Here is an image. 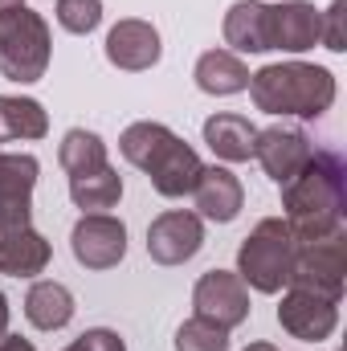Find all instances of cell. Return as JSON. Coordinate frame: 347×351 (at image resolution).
<instances>
[{"label": "cell", "instance_id": "cell-1", "mask_svg": "<svg viewBox=\"0 0 347 351\" xmlns=\"http://www.w3.org/2000/svg\"><path fill=\"white\" fill-rule=\"evenodd\" d=\"M344 156L315 147L307 168L282 184L286 225L298 241H319L344 229Z\"/></svg>", "mask_w": 347, "mask_h": 351}, {"label": "cell", "instance_id": "cell-2", "mask_svg": "<svg viewBox=\"0 0 347 351\" xmlns=\"http://www.w3.org/2000/svg\"><path fill=\"white\" fill-rule=\"evenodd\" d=\"M119 152H123V160L127 164H135L139 172H147L152 180V188L160 192V196H192V188H196V176H200V156L176 135L172 127H164V123H152V119H143V123H131L123 135H119Z\"/></svg>", "mask_w": 347, "mask_h": 351}, {"label": "cell", "instance_id": "cell-3", "mask_svg": "<svg viewBox=\"0 0 347 351\" xmlns=\"http://www.w3.org/2000/svg\"><path fill=\"white\" fill-rule=\"evenodd\" d=\"M250 98L254 106L278 119H319L335 102V74L327 66L311 62H274L250 74Z\"/></svg>", "mask_w": 347, "mask_h": 351}, {"label": "cell", "instance_id": "cell-4", "mask_svg": "<svg viewBox=\"0 0 347 351\" xmlns=\"http://www.w3.org/2000/svg\"><path fill=\"white\" fill-rule=\"evenodd\" d=\"M49 25L25 0H0V74L8 82L33 86L49 70Z\"/></svg>", "mask_w": 347, "mask_h": 351}, {"label": "cell", "instance_id": "cell-5", "mask_svg": "<svg viewBox=\"0 0 347 351\" xmlns=\"http://www.w3.org/2000/svg\"><path fill=\"white\" fill-rule=\"evenodd\" d=\"M294 250L298 237L290 233V225L282 217H265L250 229V237L237 250V278L258 294H278L282 286H290Z\"/></svg>", "mask_w": 347, "mask_h": 351}, {"label": "cell", "instance_id": "cell-6", "mask_svg": "<svg viewBox=\"0 0 347 351\" xmlns=\"http://www.w3.org/2000/svg\"><path fill=\"white\" fill-rule=\"evenodd\" d=\"M344 274H347V233H331L319 241H298L294 265H290V290H307L319 298L339 302L344 298Z\"/></svg>", "mask_w": 347, "mask_h": 351}, {"label": "cell", "instance_id": "cell-7", "mask_svg": "<svg viewBox=\"0 0 347 351\" xmlns=\"http://www.w3.org/2000/svg\"><path fill=\"white\" fill-rule=\"evenodd\" d=\"M192 306L200 319L233 331L250 319V286L237 278V269H208L192 286Z\"/></svg>", "mask_w": 347, "mask_h": 351}, {"label": "cell", "instance_id": "cell-8", "mask_svg": "<svg viewBox=\"0 0 347 351\" xmlns=\"http://www.w3.org/2000/svg\"><path fill=\"white\" fill-rule=\"evenodd\" d=\"M70 254L86 269H110L127 258V225L110 213H82L70 229Z\"/></svg>", "mask_w": 347, "mask_h": 351}, {"label": "cell", "instance_id": "cell-9", "mask_svg": "<svg viewBox=\"0 0 347 351\" xmlns=\"http://www.w3.org/2000/svg\"><path fill=\"white\" fill-rule=\"evenodd\" d=\"M311 156H315V139H311L302 127L274 123V127L258 131V139H254V160H258L261 172L270 176L278 188H282L290 176L302 172Z\"/></svg>", "mask_w": 347, "mask_h": 351}, {"label": "cell", "instance_id": "cell-10", "mask_svg": "<svg viewBox=\"0 0 347 351\" xmlns=\"http://www.w3.org/2000/svg\"><path fill=\"white\" fill-rule=\"evenodd\" d=\"M204 245V225L188 208H168L147 225V258L160 265L192 262Z\"/></svg>", "mask_w": 347, "mask_h": 351}, {"label": "cell", "instance_id": "cell-11", "mask_svg": "<svg viewBox=\"0 0 347 351\" xmlns=\"http://www.w3.org/2000/svg\"><path fill=\"white\" fill-rule=\"evenodd\" d=\"M41 164L29 152H0V229L33 225V188Z\"/></svg>", "mask_w": 347, "mask_h": 351}, {"label": "cell", "instance_id": "cell-12", "mask_svg": "<svg viewBox=\"0 0 347 351\" xmlns=\"http://www.w3.org/2000/svg\"><path fill=\"white\" fill-rule=\"evenodd\" d=\"M278 327L290 339L323 343L339 327V302L319 298V294H307V290H286L282 302H278Z\"/></svg>", "mask_w": 347, "mask_h": 351}, {"label": "cell", "instance_id": "cell-13", "mask_svg": "<svg viewBox=\"0 0 347 351\" xmlns=\"http://www.w3.org/2000/svg\"><path fill=\"white\" fill-rule=\"evenodd\" d=\"M164 45H160V29L152 21H139V16H127L119 21L110 33H106V62L115 70H127V74H143L160 62Z\"/></svg>", "mask_w": 347, "mask_h": 351}, {"label": "cell", "instance_id": "cell-14", "mask_svg": "<svg viewBox=\"0 0 347 351\" xmlns=\"http://www.w3.org/2000/svg\"><path fill=\"white\" fill-rule=\"evenodd\" d=\"M323 37V12L311 0H286L270 4V49L307 53Z\"/></svg>", "mask_w": 347, "mask_h": 351}, {"label": "cell", "instance_id": "cell-15", "mask_svg": "<svg viewBox=\"0 0 347 351\" xmlns=\"http://www.w3.org/2000/svg\"><path fill=\"white\" fill-rule=\"evenodd\" d=\"M192 200H196V208H200L204 221L229 225V221H237V213L246 208V188H241V180L229 172V168L208 164V168H200V176H196Z\"/></svg>", "mask_w": 347, "mask_h": 351}, {"label": "cell", "instance_id": "cell-16", "mask_svg": "<svg viewBox=\"0 0 347 351\" xmlns=\"http://www.w3.org/2000/svg\"><path fill=\"white\" fill-rule=\"evenodd\" d=\"M53 258L49 241L33 229V225H21V229H0V274L8 278H37Z\"/></svg>", "mask_w": 347, "mask_h": 351}, {"label": "cell", "instance_id": "cell-17", "mask_svg": "<svg viewBox=\"0 0 347 351\" xmlns=\"http://www.w3.org/2000/svg\"><path fill=\"white\" fill-rule=\"evenodd\" d=\"M254 139H258V127H254L246 114L221 110V114H208V119H204V143H208L213 156L225 160V164H246V160H254Z\"/></svg>", "mask_w": 347, "mask_h": 351}, {"label": "cell", "instance_id": "cell-18", "mask_svg": "<svg viewBox=\"0 0 347 351\" xmlns=\"http://www.w3.org/2000/svg\"><path fill=\"white\" fill-rule=\"evenodd\" d=\"M225 45L233 53H270V4L237 0L225 12Z\"/></svg>", "mask_w": 347, "mask_h": 351}, {"label": "cell", "instance_id": "cell-19", "mask_svg": "<svg viewBox=\"0 0 347 351\" xmlns=\"http://www.w3.org/2000/svg\"><path fill=\"white\" fill-rule=\"evenodd\" d=\"M192 78H196V86L204 90V94L229 98V94H241V90L250 86V66L233 49H208V53H200Z\"/></svg>", "mask_w": 347, "mask_h": 351}, {"label": "cell", "instance_id": "cell-20", "mask_svg": "<svg viewBox=\"0 0 347 351\" xmlns=\"http://www.w3.org/2000/svg\"><path fill=\"white\" fill-rule=\"evenodd\" d=\"M74 311H78L74 294L62 282H33L29 294H25V319L37 331H62V327H70Z\"/></svg>", "mask_w": 347, "mask_h": 351}, {"label": "cell", "instance_id": "cell-21", "mask_svg": "<svg viewBox=\"0 0 347 351\" xmlns=\"http://www.w3.org/2000/svg\"><path fill=\"white\" fill-rule=\"evenodd\" d=\"M49 135V114L37 98L0 94V143H33Z\"/></svg>", "mask_w": 347, "mask_h": 351}, {"label": "cell", "instance_id": "cell-22", "mask_svg": "<svg viewBox=\"0 0 347 351\" xmlns=\"http://www.w3.org/2000/svg\"><path fill=\"white\" fill-rule=\"evenodd\" d=\"M70 200L82 208V213H106L123 200V176L115 172L110 164L106 168H94V172L70 176Z\"/></svg>", "mask_w": 347, "mask_h": 351}, {"label": "cell", "instance_id": "cell-23", "mask_svg": "<svg viewBox=\"0 0 347 351\" xmlns=\"http://www.w3.org/2000/svg\"><path fill=\"white\" fill-rule=\"evenodd\" d=\"M58 164L66 168V176H82L94 172V168H106V143L102 135H94L86 127H74L62 135V147H58Z\"/></svg>", "mask_w": 347, "mask_h": 351}, {"label": "cell", "instance_id": "cell-24", "mask_svg": "<svg viewBox=\"0 0 347 351\" xmlns=\"http://www.w3.org/2000/svg\"><path fill=\"white\" fill-rule=\"evenodd\" d=\"M176 351H229V331L200 319V315H192L176 331Z\"/></svg>", "mask_w": 347, "mask_h": 351}, {"label": "cell", "instance_id": "cell-25", "mask_svg": "<svg viewBox=\"0 0 347 351\" xmlns=\"http://www.w3.org/2000/svg\"><path fill=\"white\" fill-rule=\"evenodd\" d=\"M58 25L74 37H86L102 25V0H58Z\"/></svg>", "mask_w": 347, "mask_h": 351}, {"label": "cell", "instance_id": "cell-26", "mask_svg": "<svg viewBox=\"0 0 347 351\" xmlns=\"http://www.w3.org/2000/svg\"><path fill=\"white\" fill-rule=\"evenodd\" d=\"M347 0H331V8L323 12V45L331 49V53H344L347 49Z\"/></svg>", "mask_w": 347, "mask_h": 351}, {"label": "cell", "instance_id": "cell-27", "mask_svg": "<svg viewBox=\"0 0 347 351\" xmlns=\"http://www.w3.org/2000/svg\"><path fill=\"white\" fill-rule=\"evenodd\" d=\"M66 351H127V343H123L119 331H110V327H90V331H82Z\"/></svg>", "mask_w": 347, "mask_h": 351}, {"label": "cell", "instance_id": "cell-28", "mask_svg": "<svg viewBox=\"0 0 347 351\" xmlns=\"http://www.w3.org/2000/svg\"><path fill=\"white\" fill-rule=\"evenodd\" d=\"M0 351H37V348H33L29 339H21V335H8V331H4V335H0Z\"/></svg>", "mask_w": 347, "mask_h": 351}, {"label": "cell", "instance_id": "cell-29", "mask_svg": "<svg viewBox=\"0 0 347 351\" xmlns=\"http://www.w3.org/2000/svg\"><path fill=\"white\" fill-rule=\"evenodd\" d=\"M8 315H12V311H8V298H4V294H0V335H4V331H8Z\"/></svg>", "mask_w": 347, "mask_h": 351}, {"label": "cell", "instance_id": "cell-30", "mask_svg": "<svg viewBox=\"0 0 347 351\" xmlns=\"http://www.w3.org/2000/svg\"><path fill=\"white\" fill-rule=\"evenodd\" d=\"M246 351H278V348H274V343H250Z\"/></svg>", "mask_w": 347, "mask_h": 351}]
</instances>
